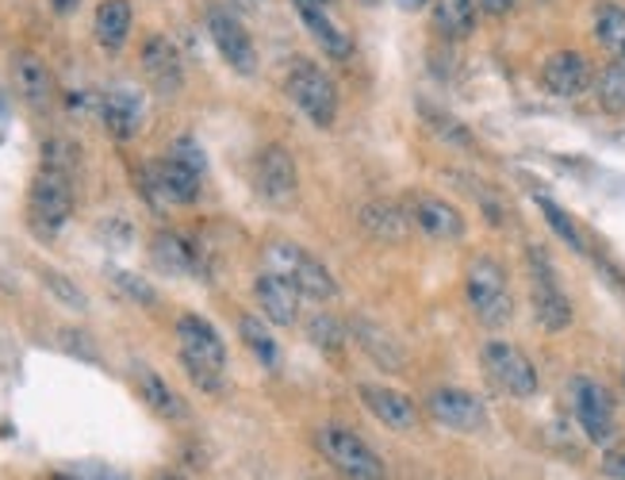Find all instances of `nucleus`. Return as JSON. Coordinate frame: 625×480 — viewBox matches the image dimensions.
I'll return each mask as SVG.
<instances>
[{
  "instance_id": "bb28decb",
  "label": "nucleus",
  "mask_w": 625,
  "mask_h": 480,
  "mask_svg": "<svg viewBox=\"0 0 625 480\" xmlns=\"http://www.w3.org/2000/svg\"><path fill=\"white\" fill-rule=\"evenodd\" d=\"M238 331H243V342L253 350V358H258L266 370H276V365H281V347H276V339L269 335L266 319H258V315H243Z\"/></svg>"
},
{
  "instance_id": "412c9836",
  "label": "nucleus",
  "mask_w": 625,
  "mask_h": 480,
  "mask_svg": "<svg viewBox=\"0 0 625 480\" xmlns=\"http://www.w3.org/2000/svg\"><path fill=\"white\" fill-rule=\"evenodd\" d=\"M350 335L357 339V347L365 350V354L373 358V362L380 365V370L403 373L406 354H403V347H399V339L388 331V327L373 324V319H353V324H350Z\"/></svg>"
},
{
  "instance_id": "39448f33",
  "label": "nucleus",
  "mask_w": 625,
  "mask_h": 480,
  "mask_svg": "<svg viewBox=\"0 0 625 480\" xmlns=\"http://www.w3.org/2000/svg\"><path fill=\"white\" fill-rule=\"evenodd\" d=\"M266 269H273V273L284 277V281L296 284L299 296H311V300H334L338 296V284H334V277H330V269L296 243H269L266 246Z\"/></svg>"
},
{
  "instance_id": "c756f323",
  "label": "nucleus",
  "mask_w": 625,
  "mask_h": 480,
  "mask_svg": "<svg viewBox=\"0 0 625 480\" xmlns=\"http://www.w3.org/2000/svg\"><path fill=\"white\" fill-rule=\"evenodd\" d=\"M307 339H311L319 350H327V354H338V350L345 347L342 324H338L334 315H327V312H319V315H311V319H307Z\"/></svg>"
},
{
  "instance_id": "ddd939ff",
  "label": "nucleus",
  "mask_w": 625,
  "mask_h": 480,
  "mask_svg": "<svg viewBox=\"0 0 625 480\" xmlns=\"http://www.w3.org/2000/svg\"><path fill=\"white\" fill-rule=\"evenodd\" d=\"M253 185L269 204H292L299 192V174L296 162L284 147H266L258 154V166H253Z\"/></svg>"
},
{
  "instance_id": "f257e3e1",
  "label": "nucleus",
  "mask_w": 625,
  "mask_h": 480,
  "mask_svg": "<svg viewBox=\"0 0 625 480\" xmlns=\"http://www.w3.org/2000/svg\"><path fill=\"white\" fill-rule=\"evenodd\" d=\"M177 342H180V362H185L188 377L200 388H208V393H220L223 370H227V347H223L220 331H215L203 315H180Z\"/></svg>"
},
{
  "instance_id": "20e7f679",
  "label": "nucleus",
  "mask_w": 625,
  "mask_h": 480,
  "mask_svg": "<svg viewBox=\"0 0 625 480\" xmlns=\"http://www.w3.org/2000/svg\"><path fill=\"white\" fill-rule=\"evenodd\" d=\"M315 446L319 454L342 472L345 480H384V461L365 438H357L353 431L338 423H327L315 431Z\"/></svg>"
},
{
  "instance_id": "f3484780",
  "label": "nucleus",
  "mask_w": 625,
  "mask_h": 480,
  "mask_svg": "<svg viewBox=\"0 0 625 480\" xmlns=\"http://www.w3.org/2000/svg\"><path fill=\"white\" fill-rule=\"evenodd\" d=\"M101 119L108 127V134L116 139H134L142 131V119H146V104H142V93L119 85L111 93L101 96Z\"/></svg>"
},
{
  "instance_id": "f8f14e48",
  "label": "nucleus",
  "mask_w": 625,
  "mask_h": 480,
  "mask_svg": "<svg viewBox=\"0 0 625 480\" xmlns=\"http://www.w3.org/2000/svg\"><path fill=\"white\" fill-rule=\"evenodd\" d=\"M406 215L426 238H438V243H457L464 238V215L457 212L449 200L441 197H431V192H411L406 197Z\"/></svg>"
},
{
  "instance_id": "0eeeda50",
  "label": "nucleus",
  "mask_w": 625,
  "mask_h": 480,
  "mask_svg": "<svg viewBox=\"0 0 625 480\" xmlns=\"http://www.w3.org/2000/svg\"><path fill=\"white\" fill-rule=\"evenodd\" d=\"M568 403L571 415H576L579 431L587 434V442L594 446H610L617 434V419H614V400L610 393L591 377H571L568 381Z\"/></svg>"
},
{
  "instance_id": "c9c22d12",
  "label": "nucleus",
  "mask_w": 625,
  "mask_h": 480,
  "mask_svg": "<svg viewBox=\"0 0 625 480\" xmlns=\"http://www.w3.org/2000/svg\"><path fill=\"white\" fill-rule=\"evenodd\" d=\"M169 157H177V162H185V166H192V169H208V162H203V150H200V142L192 139V134H180L177 142L169 147Z\"/></svg>"
},
{
  "instance_id": "ea45409f",
  "label": "nucleus",
  "mask_w": 625,
  "mask_h": 480,
  "mask_svg": "<svg viewBox=\"0 0 625 480\" xmlns=\"http://www.w3.org/2000/svg\"><path fill=\"white\" fill-rule=\"evenodd\" d=\"M50 9H55L58 16H70V12L78 9V0H50Z\"/></svg>"
},
{
  "instance_id": "37998d69",
  "label": "nucleus",
  "mask_w": 625,
  "mask_h": 480,
  "mask_svg": "<svg viewBox=\"0 0 625 480\" xmlns=\"http://www.w3.org/2000/svg\"><path fill=\"white\" fill-rule=\"evenodd\" d=\"M0 112H4V101H0Z\"/></svg>"
},
{
  "instance_id": "aec40b11",
  "label": "nucleus",
  "mask_w": 625,
  "mask_h": 480,
  "mask_svg": "<svg viewBox=\"0 0 625 480\" xmlns=\"http://www.w3.org/2000/svg\"><path fill=\"white\" fill-rule=\"evenodd\" d=\"M357 223L376 238V243H388V246L406 243V238H411V227H414L406 208L396 204V200H368V204H361Z\"/></svg>"
},
{
  "instance_id": "6ab92c4d",
  "label": "nucleus",
  "mask_w": 625,
  "mask_h": 480,
  "mask_svg": "<svg viewBox=\"0 0 625 480\" xmlns=\"http://www.w3.org/2000/svg\"><path fill=\"white\" fill-rule=\"evenodd\" d=\"M299 12V20H304V27L311 32V39L319 43L322 50H327V58H350L353 55V39L338 27V20L327 12V4L322 0H292Z\"/></svg>"
},
{
  "instance_id": "e433bc0d",
  "label": "nucleus",
  "mask_w": 625,
  "mask_h": 480,
  "mask_svg": "<svg viewBox=\"0 0 625 480\" xmlns=\"http://www.w3.org/2000/svg\"><path fill=\"white\" fill-rule=\"evenodd\" d=\"M602 472L610 480H625V449H610L606 461H602Z\"/></svg>"
},
{
  "instance_id": "2eb2a0df",
  "label": "nucleus",
  "mask_w": 625,
  "mask_h": 480,
  "mask_svg": "<svg viewBox=\"0 0 625 480\" xmlns=\"http://www.w3.org/2000/svg\"><path fill=\"white\" fill-rule=\"evenodd\" d=\"M139 62H142L146 81L162 96L180 93V85H185V66H180V55H177V47H173V39H165V35H150L139 50Z\"/></svg>"
},
{
  "instance_id": "a18cd8bd",
  "label": "nucleus",
  "mask_w": 625,
  "mask_h": 480,
  "mask_svg": "<svg viewBox=\"0 0 625 480\" xmlns=\"http://www.w3.org/2000/svg\"><path fill=\"white\" fill-rule=\"evenodd\" d=\"M322 4H330V0H322Z\"/></svg>"
},
{
  "instance_id": "a878e982",
  "label": "nucleus",
  "mask_w": 625,
  "mask_h": 480,
  "mask_svg": "<svg viewBox=\"0 0 625 480\" xmlns=\"http://www.w3.org/2000/svg\"><path fill=\"white\" fill-rule=\"evenodd\" d=\"M134 377H139L142 400H146L150 408L157 411V415H165V419H185V415H188V408L180 403V396L173 393V388L165 385V381L157 377V373L150 370V365H139V373H134Z\"/></svg>"
},
{
  "instance_id": "423d86ee",
  "label": "nucleus",
  "mask_w": 625,
  "mask_h": 480,
  "mask_svg": "<svg viewBox=\"0 0 625 480\" xmlns=\"http://www.w3.org/2000/svg\"><path fill=\"white\" fill-rule=\"evenodd\" d=\"M284 93H288V101L296 104V108L304 112L315 127H322V131H327V127H334V119H338V89L315 62L299 58V62L288 70Z\"/></svg>"
},
{
  "instance_id": "c85d7f7f",
  "label": "nucleus",
  "mask_w": 625,
  "mask_h": 480,
  "mask_svg": "<svg viewBox=\"0 0 625 480\" xmlns=\"http://www.w3.org/2000/svg\"><path fill=\"white\" fill-rule=\"evenodd\" d=\"M594 96H599V104L606 112H625V62H614L599 73Z\"/></svg>"
},
{
  "instance_id": "2f4dec72",
  "label": "nucleus",
  "mask_w": 625,
  "mask_h": 480,
  "mask_svg": "<svg viewBox=\"0 0 625 480\" xmlns=\"http://www.w3.org/2000/svg\"><path fill=\"white\" fill-rule=\"evenodd\" d=\"M538 208H541V215H545V223H549V227H553L556 235H561L564 243L571 246V250H583V238H579L576 223L568 220V212H564V208H556L553 200H545V197L538 200Z\"/></svg>"
},
{
  "instance_id": "9b49d317",
  "label": "nucleus",
  "mask_w": 625,
  "mask_h": 480,
  "mask_svg": "<svg viewBox=\"0 0 625 480\" xmlns=\"http://www.w3.org/2000/svg\"><path fill=\"white\" fill-rule=\"evenodd\" d=\"M208 32H212V43L220 47L223 62H227L231 70L243 73V78H250V73L258 70V50H253L250 32H246L243 20H238L235 12L212 9V16H208Z\"/></svg>"
},
{
  "instance_id": "6e6552de",
  "label": "nucleus",
  "mask_w": 625,
  "mask_h": 480,
  "mask_svg": "<svg viewBox=\"0 0 625 480\" xmlns=\"http://www.w3.org/2000/svg\"><path fill=\"white\" fill-rule=\"evenodd\" d=\"M530 304H533V319L545 331H564L571 324V300L561 289L553 261L545 258L541 246H530Z\"/></svg>"
},
{
  "instance_id": "5701e85b",
  "label": "nucleus",
  "mask_w": 625,
  "mask_h": 480,
  "mask_svg": "<svg viewBox=\"0 0 625 480\" xmlns=\"http://www.w3.org/2000/svg\"><path fill=\"white\" fill-rule=\"evenodd\" d=\"M476 0H434V32L446 39H469L476 32Z\"/></svg>"
},
{
  "instance_id": "dca6fc26",
  "label": "nucleus",
  "mask_w": 625,
  "mask_h": 480,
  "mask_svg": "<svg viewBox=\"0 0 625 480\" xmlns=\"http://www.w3.org/2000/svg\"><path fill=\"white\" fill-rule=\"evenodd\" d=\"M253 292H258L261 315L276 327H296L299 319V289L292 281H284L281 273L266 269V273L253 281Z\"/></svg>"
},
{
  "instance_id": "72a5a7b5",
  "label": "nucleus",
  "mask_w": 625,
  "mask_h": 480,
  "mask_svg": "<svg viewBox=\"0 0 625 480\" xmlns=\"http://www.w3.org/2000/svg\"><path fill=\"white\" fill-rule=\"evenodd\" d=\"M423 112H426V119H431L426 127H431V131H438L446 142H453V147H472V134L464 131L453 116H446V112H434V108H423Z\"/></svg>"
},
{
  "instance_id": "4be33fe9",
  "label": "nucleus",
  "mask_w": 625,
  "mask_h": 480,
  "mask_svg": "<svg viewBox=\"0 0 625 480\" xmlns=\"http://www.w3.org/2000/svg\"><path fill=\"white\" fill-rule=\"evenodd\" d=\"M12 81H16V93L24 96L32 108H47L55 101V73L43 62L39 55H16L12 58Z\"/></svg>"
},
{
  "instance_id": "7ed1b4c3",
  "label": "nucleus",
  "mask_w": 625,
  "mask_h": 480,
  "mask_svg": "<svg viewBox=\"0 0 625 480\" xmlns=\"http://www.w3.org/2000/svg\"><path fill=\"white\" fill-rule=\"evenodd\" d=\"M73 215V174L43 166L27 192V220H32L35 235L50 238L70 223Z\"/></svg>"
},
{
  "instance_id": "9d476101",
  "label": "nucleus",
  "mask_w": 625,
  "mask_h": 480,
  "mask_svg": "<svg viewBox=\"0 0 625 480\" xmlns=\"http://www.w3.org/2000/svg\"><path fill=\"white\" fill-rule=\"evenodd\" d=\"M426 411H431L434 423L446 426V431H457V434H476V431H484V423H487L484 400L464 393V388H438V393H431Z\"/></svg>"
},
{
  "instance_id": "393cba45",
  "label": "nucleus",
  "mask_w": 625,
  "mask_h": 480,
  "mask_svg": "<svg viewBox=\"0 0 625 480\" xmlns=\"http://www.w3.org/2000/svg\"><path fill=\"white\" fill-rule=\"evenodd\" d=\"M96 43L104 50H119L131 35V0H104L96 9Z\"/></svg>"
},
{
  "instance_id": "a211bd4d",
  "label": "nucleus",
  "mask_w": 625,
  "mask_h": 480,
  "mask_svg": "<svg viewBox=\"0 0 625 480\" xmlns=\"http://www.w3.org/2000/svg\"><path fill=\"white\" fill-rule=\"evenodd\" d=\"M361 400H365V408L373 411L376 419H380L388 431H414L418 426V408H414L411 396L396 393V388H384V385H361Z\"/></svg>"
},
{
  "instance_id": "4c0bfd02",
  "label": "nucleus",
  "mask_w": 625,
  "mask_h": 480,
  "mask_svg": "<svg viewBox=\"0 0 625 480\" xmlns=\"http://www.w3.org/2000/svg\"><path fill=\"white\" fill-rule=\"evenodd\" d=\"M476 4H480V12H487V16H510L518 0H476Z\"/></svg>"
},
{
  "instance_id": "b1692460",
  "label": "nucleus",
  "mask_w": 625,
  "mask_h": 480,
  "mask_svg": "<svg viewBox=\"0 0 625 480\" xmlns=\"http://www.w3.org/2000/svg\"><path fill=\"white\" fill-rule=\"evenodd\" d=\"M150 258H154V266L162 269L165 277L196 273V250L180 235H173V231L154 235V243H150Z\"/></svg>"
},
{
  "instance_id": "1a4fd4ad",
  "label": "nucleus",
  "mask_w": 625,
  "mask_h": 480,
  "mask_svg": "<svg viewBox=\"0 0 625 480\" xmlns=\"http://www.w3.org/2000/svg\"><path fill=\"white\" fill-rule=\"evenodd\" d=\"M484 370L503 393H510L515 400H530L538 396V370L533 362L510 342H487L484 347Z\"/></svg>"
},
{
  "instance_id": "cd10ccee",
  "label": "nucleus",
  "mask_w": 625,
  "mask_h": 480,
  "mask_svg": "<svg viewBox=\"0 0 625 480\" xmlns=\"http://www.w3.org/2000/svg\"><path fill=\"white\" fill-rule=\"evenodd\" d=\"M594 39L606 50H614L617 58H625V9L602 4V9L594 12Z\"/></svg>"
},
{
  "instance_id": "f704fd0d",
  "label": "nucleus",
  "mask_w": 625,
  "mask_h": 480,
  "mask_svg": "<svg viewBox=\"0 0 625 480\" xmlns=\"http://www.w3.org/2000/svg\"><path fill=\"white\" fill-rule=\"evenodd\" d=\"M43 166L50 169H62V174H73V166H78V147L66 139H50L47 147H43Z\"/></svg>"
},
{
  "instance_id": "4468645a",
  "label": "nucleus",
  "mask_w": 625,
  "mask_h": 480,
  "mask_svg": "<svg viewBox=\"0 0 625 480\" xmlns=\"http://www.w3.org/2000/svg\"><path fill=\"white\" fill-rule=\"evenodd\" d=\"M541 85L549 96H561V101H576L587 89L594 85V70L579 50H556L545 58L541 66Z\"/></svg>"
},
{
  "instance_id": "a19ab883",
  "label": "nucleus",
  "mask_w": 625,
  "mask_h": 480,
  "mask_svg": "<svg viewBox=\"0 0 625 480\" xmlns=\"http://www.w3.org/2000/svg\"><path fill=\"white\" fill-rule=\"evenodd\" d=\"M399 9L403 12H418V9H426V4H431V0H396Z\"/></svg>"
},
{
  "instance_id": "473e14b6",
  "label": "nucleus",
  "mask_w": 625,
  "mask_h": 480,
  "mask_svg": "<svg viewBox=\"0 0 625 480\" xmlns=\"http://www.w3.org/2000/svg\"><path fill=\"white\" fill-rule=\"evenodd\" d=\"M111 281H116V289L123 292L127 300H134L139 307H154L157 304V292L150 289L142 277H134V273H127V269H111Z\"/></svg>"
},
{
  "instance_id": "c03bdc74",
  "label": "nucleus",
  "mask_w": 625,
  "mask_h": 480,
  "mask_svg": "<svg viewBox=\"0 0 625 480\" xmlns=\"http://www.w3.org/2000/svg\"><path fill=\"white\" fill-rule=\"evenodd\" d=\"M365 4H376V0H365Z\"/></svg>"
},
{
  "instance_id": "79ce46f5",
  "label": "nucleus",
  "mask_w": 625,
  "mask_h": 480,
  "mask_svg": "<svg viewBox=\"0 0 625 480\" xmlns=\"http://www.w3.org/2000/svg\"><path fill=\"white\" fill-rule=\"evenodd\" d=\"M162 480H185V477H162Z\"/></svg>"
},
{
  "instance_id": "58836bf2",
  "label": "nucleus",
  "mask_w": 625,
  "mask_h": 480,
  "mask_svg": "<svg viewBox=\"0 0 625 480\" xmlns=\"http://www.w3.org/2000/svg\"><path fill=\"white\" fill-rule=\"evenodd\" d=\"M266 4H269V0H231V9H235V12H261Z\"/></svg>"
},
{
  "instance_id": "7c9ffc66",
  "label": "nucleus",
  "mask_w": 625,
  "mask_h": 480,
  "mask_svg": "<svg viewBox=\"0 0 625 480\" xmlns=\"http://www.w3.org/2000/svg\"><path fill=\"white\" fill-rule=\"evenodd\" d=\"M43 284H47V289L55 292V296L62 300L66 307H73V312H85V307H89L85 292H81L66 273H58V269H43Z\"/></svg>"
},
{
  "instance_id": "49530a36",
  "label": "nucleus",
  "mask_w": 625,
  "mask_h": 480,
  "mask_svg": "<svg viewBox=\"0 0 625 480\" xmlns=\"http://www.w3.org/2000/svg\"><path fill=\"white\" fill-rule=\"evenodd\" d=\"M622 381H625V373H622Z\"/></svg>"
},
{
  "instance_id": "f03ea898",
  "label": "nucleus",
  "mask_w": 625,
  "mask_h": 480,
  "mask_svg": "<svg viewBox=\"0 0 625 480\" xmlns=\"http://www.w3.org/2000/svg\"><path fill=\"white\" fill-rule=\"evenodd\" d=\"M464 292H469V307L487 331H499L515 319V296H510L507 269L495 258H476L464 273Z\"/></svg>"
}]
</instances>
